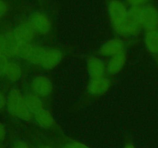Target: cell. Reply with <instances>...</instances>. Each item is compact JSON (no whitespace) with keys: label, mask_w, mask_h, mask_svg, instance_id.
Returning a JSON list of instances; mask_svg holds the SVG:
<instances>
[{"label":"cell","mask_w":158,"mask_h":148,"mask_svg":"<svg viewBox=\"0 0 158 148\" xmlns=\"http://www.w3.org/2000/svg\"><path fill=\"white\" fill-rule=\"evenodd\" d=\"M108 14L114 30L122 36H134L141 28L131 20L129 10L120 0H111L108 4Z\"/></svg>","instance_id":"obj_1"},{"label":"cell","mask_w":158,"mask_h":148,"mask_svg":"<svg viewBox=\"0 0 158 148\" xmlns=\"http://www.w3.org/2000/svg\"><path fill=\"white\" fill-rule=\"evenodd\" d=\"M6 106L11 115L23 120L32 119V114L29 111L26 101V96L19 89H12L7 97Z\"/></svg>","instance_id":"obj_2"},{"label":"cell","mask_w":158,"mask_h":148,"mask_svg":"<svg viewBox=\"0 0 158 148\" xmlns=\"http://www.w3.org/2000/svg\"><path fill=\"white\" fill-rule=\"evenodd\" d=\"M28 22L35 34L46 35L51 29V22L49 17L42 12H34L30 15Z\"/></svg>","instance_id":"obj_3"},{"label":"cell","mask_w":158,"mask_h":148,"mask_svg":"<svg viewBox=\"0 0 158 148\" xmlns=\"http://www.w3.org/2000/svg\"><path fill=\"white\" fill-rule=\"evenodd\" d=\"M142 28L147 31L158 29V11L151 6H142Z\"/></svg>","instance_id":"obj_4"},{"label":"cell","mask_w":158,"mask_h":148,"mask_svg":"<svg viewBox=\"0 0 158 148\" xmlns=\"http://www.w3.org/2000/svg\"><path fill=\"white\" fill-rule=\"evenodd\" d=\"M52 83L46 76H38L32 82V92L40 97H46L52 92Z\"/></svg>","instance_id":"obj_5"},{"label":"cell","mask_w":158,"mask_h":148,"mask_svg":"<svg viewBox=\"0 0 158 148\" xmlns=\"http://www.w3.org/2000/svg\"><path fill=\"white\" fill-rule=\"evenodd\" d=\"M63 54L57 49H46L40 66L45 69H52L56 67L63 60Z\"/></svg>","instance_id":"obj_6"},{"label":"cell","mask_w":158,"mask_h":148,"mask_svg":"<svg viewBox=\"0 0 158 148\" xmlns=\"http://www.w3.org/2000/svg\"><path fill=\"white\" fill-rule=\"evenodd\" d=\"M12 33L19 43H31L35 35V32L28 21L19 25L12 31Z\"/></svg>","instance_id":"obj_7"},{"label":"cell","mask_w":158,"mask_h":148,"mask_svg":"<svg viewBox=\"0 0 158 148\" xmlns=\"http://www.w3.org/2000/svg\"><path fill=\"white\" fill-rule=\"evenodd\" d=\"M125 50V44L120 39H113L108 40L100 47V52L103 56L112 57L114 56L123 53Z\"/></svg>","instance_id":"obj_8"},{"label":"cell","mask_w":158,"mask_h":148,"mask_svg":"<svg viewBox=\"0 0 158 148\" xmlns=\"http://www.w3.org/2000/svg\"><path fill=\"white\" fill-rule=\"evenodd\" d=\"M110 87V82L106 76L90 79L87 90L92 96H100L107 92Z\"/></svg>","instance_id":"obj_9"},{"label":"cell","mask_w":158,"mask_h":148,"mask_svg":"<svg viewBox=\"0 0 158 148\" xmlns=\"http://www.w3.org/2000/svg\"><path fill=\"white\" fill-rule=\"evenodd\" d=\"M87 70L90 79L106 76V66L98 57L92 56L87 61Z\"/></svg>","instance_id":"obj_10"},{"label":"cell","mask_w":158,"mask_h":148,"mask_svg":"<svg viewBox=\"0 0 158 148\" xmlns=\"http://www.w3.org/2000/svg\"><path fill=\"white\" fill-rule=\"evenodd\" d=\"M110 58V59L106 65V70L111 75H116L119 73L125 66L127 63L126 54L125 52H123Z\"/></svg>","instance_id":"obj_11"},{"label":"cell","mask_w":158,"mask_h":148,"mask_svg":"<svg viewBox=\"0 0 158 148\" xmlns=\"http://www.w3.org/2000/svg\"><path fill=\"white\" fill-rule=\"evenodd\" d=\"M35 121L41 127L50 129L56 125V121L48 109H43L34 115Z\"/></svg>","instance_id":"obj_12"},{"label":"cell","mask_w":158,"mask_h":148,"mask_svg":"<svg viewBox=\"0 0 158 148\" xmlns=\"http://www.w3.org/2000/svg\"><path fill=\"white\" fill-rule=\"evenodd\" d=\"M26 101L28 108L32 115H35L45 108L41 97L35 95L33 92L26 95Z\"/></svg>","instance_id":"obj_13"},{"label":"cell","mask_w":158,"mask_h":148,"mask_svg":"<svg viewBox=\"0 0 158 148\" xmlns=\"http://www.w3.org/2000/svg\"><path fill=\"white\" fill-rule=\"evenodd\" d=\"M23 73V68L19 63L12 61L9 62L5 72V75L9 79V80L12 82L19 81L21 79Z\"/></svg>","instance_id":"obj_14"},{"label":"cell","mask_w":158,"mask_h":148,"mask_svg":"<svg viewBox=\"0 0 158 148\" xmlns=\"http://www.w3.org/2000/svg\"><path fill=\"white\" fill-rule=\"evenodd\" d=\"M144 41L148 51H150L153 54H157L158 29L155 30L147 31Z\"/></svg>","instance_id":"obj_15"},{"label":"cell","mask_w":158,"mask_h":148,"mask_svg":"<svg viewBox=\"0 0 158 148\" xmlns=\"http://www.w3.org/2000/svg\"><path fill=\"white\" fill-rule=\"evenodd\" d=\"M9 62L7 56L4 55V54H0V76L5 75Z\"/></svg>","instance_id":"obj_16"},{"label":"cell","mask_w":158,"mask_h":148,"mask_svg":"<svg viewBox=\"0 0 158 148\" xmlns=\"http://www.w3.org/2000/svg\"><path fill=\"white\" fill-rule=\"evenodd\" d=\"M6 35H2V34H0V54H4V55H6Z\"/></svg>","instance_id":"obj_17"},{"label":"cell","mask_w":158,"mask_h":148,"mask_svg":"<svg viewBox=\"0 0 158 148\" xmlns=\"http://www.w3.org/2000/svg\"><path fill=\"white\" fill-rule=\"evenodd\" d=\"M8 12V5L3 0H0V18H2Z\"/></svg>","instance_id":"obj_18"},{"label":"cell","mask_w":158,"mask_h":148,"mask_svg":"<svg viewBox=\"0 0 158 148\" xmlns=\"http://www.w3.org/2000/svg\"><path fill=\"white\" fill-rule=\"evenodd\" d=\"M64 148H89V147L81 143H78V142H73V143H67V144L64 146Z\"/></svg>","instance_id":"obj_19"},{"label":"cell","mask_w":158,"mask_h":148,"mask_svg":"<svg viewBox=\"0 0 158 148\" xmlns=\"http://www.w3.org/2000/svg\"><path fill=\"white\" fill-rule=\"evenodd\" d=\"M148 0H127L128 3L131 6H143L145 2H147Z\"/></svg>","instance_id":"obj_20"},{"label":"cell","mask_w":158,"mask_h":148,"mask_svg":"<svg viewBox=\"0 0 158 148\" xmlns=\"http://www.w3.org/2000/svg\"><path fill=\"white\" fill-rule=\"evenodd\" d=\"M7 104V97L2 91H0V109H3Z\"/></svg>","instance_id":"obj_21"},{"label":"cell","mask_w":158,"mask_h":148,"mask_svg":"<svg viewBox=\"0 0 158 148\" xmlns=\"http://www.w3.org/2000/svg\"><path fill=\"white\" fill-rule=\"evenodd\" d=\"M13 148H29L28 144L23 141H17L14 143Z\"/></svg>","instance_id":"obj_22"},{"label":"cell","mask_w":158,"mask_h":148,"mask_svg":"<svg viewBox=\"0 0 158 148\" xmlns=\"http://www.w3.org/2000/svg\"><path fill=\"white\" fill-rule=\"evenodd\" d=\"M6 127H5V126L2 124V123H0V141L2 140L3 139L5 138V137H6Z\"/></svg>","instance_id":"obj_23"},{"label":"cell","mask_w":158,"mask_h":148,"mask_svg":"<svg viewBox=\"0 0 158 148\" xmlns=\"http://www.w3.org/2000/svg\"><path fill=\"white\" fill-rule=\"evenodd\" d=\"M124 148H135V146L133 144H131V143H128V144L126 145V146Z\"/></svg>","instance_id":"obj_24"},{"label":"cell","mask_w":158,"mask_h":148,"mask_svg":"<svg viewBox=\"0 0 158 148\" xmlns=\"http://www.w3.org/2000/svg\"><path fill=\"white\" fill-rule=\"evenodd\" d=\"M40 148H52V147H50V146H42Z\"/></svg>","instance_id":"obj_25"}]
</instances>
